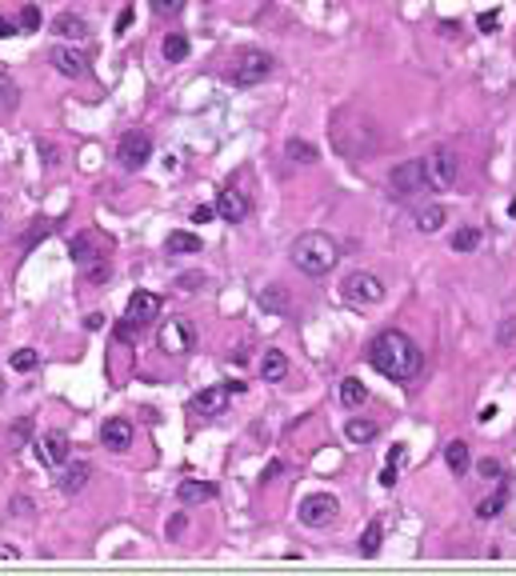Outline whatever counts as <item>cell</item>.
Wrapping results in <instances>:
<instances>
[{
	"mask_svg": "<svg viewBox=\"0 0 516 576\" xmlns=\"http://www.w3.org/2000/svg\"><path fill=\"white\" fill-rule=\"evenodd\" d=\"M100 440H104V448H113V452H124V448H132V424L124 416H113V420H104Z\"/></svg>",
	"mask_w": 516,
	"mask_h": 576,
	"instance_id": "obj_15",
	"label": "cell"
},
{
	"mask_svg": "<svg viewBox=\"0 0 516 576\" xmlns=\"http://www.w3.org/2000/svg\"><path fill=\"white\" fill-rule=\"evenodd\" d=\"M108 256H100V260H92V264H84V276H88V285H104L108 280Z\"/></svg>",
	"mask_w": 516,
	"mask_h": 576,
	"instance_id": "obj_34",
	"label": "cell"
},
{
	"mask_svg": "<svg viewBox=\"0 0 516 576\" xmlns=\"http://www.w3.org/2000/svg\"><path fill=\"white\" fill-rule=\"evenodd\" d=\"M136 328H140V324H132V320L124 317L120 324H116V340H124V344H129V340H136Z\"/></svg>",
	"mask_w": 516,
	"mask_h": 576,
	"instance_id": "obj_39",
	"label": "cell"
},
{
	"mask_svg": "<svg viewBox=\"0 0 516 576\" xmlns=\"http://www.w3.org/2000/svg\"><path fill=\"white\" fill-rule=\"evenodd\" d=\"M452 248H456V253H476V248H481V228H472V224H468V228H456V232H452Z\"/></svg>",
	"mask_w": 516,
	"mask_h": 576,
	"instance_id": "obj_30",
	"label": "cell"
},
{
	"mask_svg": "<svg viewBox=\"0 0 516 576\" xmlns=\"http://www.w3.org/2000/svg\"><path fill=\"white\" fill-rule=\"evenodd\" d=\"M212 496H216V484H209V480H180L177 484L180 504H204V500H212Z\"/></svg>",
	"mask_w": 516,
	"mask_h": 576,
	"instance_id": "obj_18",
	"label": "cell"
},
{
	"mask_svg": "<svg viewBox=\"0 0 516 576\" xmlns=\"http://www.w3.org/2000/svg\"><path fill=\"white\" fill-rule=\"evenodd\" d=\"M156 340H161L164 352H193L196 344V333L188 320H164L161 333H156Z\"/></svg>",
	"mask_w": 516,
	"mask_h": 576,
	"instance_id": "obj_10",
	"label": "cell"
},
{
	"mask_svg": "<svg viewBox=\"0 0 516 576\" xmlns=\"http://www.w3.org/2000/svg\"><path fill=\"white\" fill-rule=\"evenodd\" d=\"M212 216H216V208H209V205H200V208L193 212V221H196V224H209Z\"/></svg>",
	"mask_w": 516,
	"mask_h": 576,
	"instance_id": "obj_45",
	"label": "cell"
},
{
	"mask_svg": "<svg viewBox=\"0 0 516 576\" xmlns=\"http://www.w3.org/2000/svg\"><path fill=\"white\" fill-rule=\"evenodd\" d=\"M380 484H385V488H392V484H396V464H388L385 472H380Z\"/></svg>",
	"mask_w": 516,
	"mask_h": 576,
	"instance_id": "obj_47",
	"label": "cell"
},
{
	"mask_svg": "<svg viewBox=\"0 0 516 576\" xmlns=\"http://www.w3.org/2000/svg\"><path fill=\"white\" fill-rule=\"evenodd\" d=\"M337 512H340V504H337V496H332V493H312V496L300 500V525L328 528L332 520H337Z\"/></svg>",
	"mask_w": 516,
	"mask_h": 576,
	"instance_id": "obj_9",
	"label": "cell"
},
{
	"mask_svg": "<svg viewBox=\"0 0 516 576\" xmlns=\"http://www.w3.org/2000/svg\"><path fill=\"white\" fill-rule=\"evenodd\" d=\"M184 525H188V520H184V512H177V516H172V520H168V536H172V541H177L180 532H184Z\"/></svg>",
	"mask_w": 516,
	"mask_h": 576,
	"instance_id": "obj_43",
	"label": "cell"
},
{
	"mask_svg": "<svg viewBox=\"0 0 516 576\" xmlns=\"http://www.w3.org/2000/svg\"><path fill=\"white\" fill-rule=\"evenodd\" d=\"M273 68H276V61L268 56V52L244 48V52H236V61H232V68H228V80H232L236 88H252V84L273 77Z\"/></svg>",
	"mask_w": 516,
	"mask_h": 576,
	"instance_id": "obj_4",
	"label": "cell"
},
{
	"mask_svg": "<svg viewBox=\"0 0 516 576\" xmlns=\"http://www.w3.org/2000/svg\"><path fill=\"white\" fill-rule=\"evenodd\" d=\"M369 365L376 368L380 376L404 384V381H412V376L420 372L424 356H420V349H417L412 336H404L401 328H385V333L369 344Z\"/></svg>",
	"mask_w": 516,
	"mask_h": 576,
	"instance_id": "obj_1",
	"label": "cell"
},
{
	"mask_svg": "<svg viewBox=\"0 0 516 576\" xmlns=\"http://www.w3.org/2000/svg\"><path fill=\"white\" fill-rule=\"evenodd\" d=\"M20 29L24 32L40 29V8H36V4H24V8H20Z\"/></svg>",
	"mask_w": 516,
	"mask_h": 576,
	"instance_id": "obj_38",
	"label": "cell"
},
{
	"mask_svg": "<svg viewBox=\"0 0 516 576\" xmlns=\"http://www.w3.org/2000/svg\"><path fill=\"white\" fill-rule=\"evenodd\" d=\"M52 64H56L61 77H84V72H88V56L76 52V48H68V45L52 48Z\"/></svg>",
	"mask_w": 516,
	"mask_h": 576,
	"instance_id": "obj_16",
	"label": "cell"
},
{
	"mask_svg": "<svg viewBox=\"0 0 516 576\" xmlns=\"http://www.w3.org/2000/svg\"><path fill=\"white\" fill-rule=\"evenodd\" d=\"M161 52H164V61H168V64H180L184 56H188V36H184V32H168L164 45H161Z\"/></svg>",
	"mask_w": 516,
	"mask_h": 576,
	"instance_id": "obj_26",
	"label": "cell"
},
{
	"mask_svg": "<svg viewBox=\"0 0 516 576\" xmlns=\"http://www.w3.org/2000/svg\"><path fill=\"white\" fill-rule=\"evenodd\" d=\"M328 136H332V148H337L340 157L348 160H360L369 157L372 148L380 144V132H376V125H372L369 116L360 109H340L337 116H332V128H328Z\"/></svg>",
	"mask_w": 516,
	"mask_h": 576,
	"instance_id": "obj_2",
	"label": "cell"
},
{
	"mask_svg": "<svg viewBox=\"0 0 516 576\" xmlns=\"http://www.w3.org/2000/svg\"><path fill=\"white\" fill-rule=\"evenodd\" d=\"M17 109V84H13V77L8 72H0V112Z\"/></svg>",
	"mask_w": 516,
	"mask_h": 576,
	"instance_id": "obj_33",
	"label": "cell"
},
{
	"mask_svg": "<svg viewBox=\"0 0 516 576\" xmlns=\"http://www.w3.org/2000/svg\"><path fill=\"white\" fill-rule=\"evenodd\" d=\"M497 20H500V8H488V13H481L476 29H481V32H492V29H497Z\"/></svg>",
	"mask_w": 516,
	"mask_h": 576,
	"instance_id": "obj_41",
	"label": "cell"
},
{
	"mask_svg": "<svg viewBox=\"0 0 516 576\" xmlns=\"http://www.w3.org/2000/svg\"><path fill=\"white\" fill-rule=\"evenodd\" d=\"M476 472H481V477H488V480H497L500 477V464L497 461H481V464H476Z\"/></svg>",
	"mask_w": 516,
	"mask_h": 576,
	"instance_id": "obj_42",
	"label": "cell"
},
{
	"mask_svg": "<svg viewBox=\"0 0 516 576\" xmlns=\"http://www.w3.org/2000/svg\"><path fill=\"white\" fill-rule=\"evenodd\" d=\"M260 376H264L268 384L284 381V376H289V356H284L280 349H268L264 356H260Z\"/></svg>",
	"mask_w": 516,
	"mask_h": 576,
	"instance_id": "obj_20",
	"label": "cell"
},
{
	"mask_svg": "<svg viewBox=\"0 0 516 576\" xmlns=\"http://www.w3.org/2000/svg\"><path fill=\"white\" fill-rule=\"evenodd\" d=\"M13 32H17V24H13L8 16H0V40H4V36H13Z\"/></svg>",
	"mask_w": 516,
	"mask_h": 576,
	"instance_id": "obj_50",
	"label": "cell"
},
{
	"mask_svg": "<svg viewBox=\"0 0 516 576\" xmlns=\"http://www.w3.org/2000/svg\"><path fill=\"white\" fill-rule=\"evenodd\" d=\"M200 248H204V240L196 232H172L168 237V253H200Z\"/></svg>",
	"mask_w": 516,
	"mask_h": 576,
	"instance_id": "obj_32",
	"label": "cell"
},
{
	"mask_svg": "<svg viewBox=\"0 0 516 576\" xmlns=\"http://www.w3.org/2000/svg\"><path fill=\"white\" fill-rule=\"evenodd\" d=\"M188 408H193L196 416H220L228 408V388L212 384V388H204V392H196V397L188 400Z\"/></svg>",
	"mask_w": 516,
	"mask_h": 576,
	"instance_id": "obj_14",
	"label": "cell"
},
{
	"mask_svg": "<svg viewBox=\"0 0 516 576\" xmlns=\"http://www.w3.org/2000/svg\"><path fill=\"white\" fill-rule=\"evenodd\" d=\"M40 237H49V224H36L33 232L24 237V248H33V244H36V240H40Z\"/></svg>",
	"mask_w": 516,
	"mask_h": 576,
	"instance_id": "obj_44",
	"label": "cell"
},
{
	"mask_svg": "<svg viewBox=\"0 0 516 576\" xmlns=\"http://www.w3.org/2000/svg\"><path fill=\"white\" fill-rule=\"evenodd\" d=\"M52 32H56L61 40H84V36H88V24H84V16H76V13H61L56 20H52Z\"/></svg>",
	"mask_w": 516,
	"mask_h": 576,
	"instance_id": "obj_19",
	"label": "cell"
},
{
	"mask_svg": "<svg viewBox=\"0 0 516 576\" xmlns=\"http://www.w3.org/2000/svg\"><path fill=\"white\" fill-rule=\"evenodd\" d=\"M129 24H132V8H124V13L116 16V32H124Z\"/></svg>",
	"mask_w": 516,
	"mask_h": 576,
	"instance_id": "obj_49",
	"label": "cell"
},
{
	"mask_svg": "<svg viewBox=\"0 0 516 576\" xmlns=\"http://www.w3.org/2000/svg\"><path fill=\"white\" fill-rule=\"evenodd\" d=\"M292 264L305 272V276H328V272L337 269L340 260V248L337 240L328 237V232H300V237L292 240Z\"/></svg>",
	"mask_w": 516,
	"mask_h": 576,
	"instance_id": "obj_3",
	"label": "cell"
},
{
	"mask_svg": "<svg viewBox=\"0 0 516 576\" xmlns=\"http://www.w3.org/2000/svg\"><path fill=\"white\" fill-rule=\"evenodd\" d=\"M508 212H513V216H516V200H513V208H508Z\"/></svg>",
	"mask_w": 516,
	"mask_h": 576,
	"instance_id": "obj_53",
	"label": "cell"
},
{
	"mask_svg": "<svg viewBox=\"0 0 516 576\" xmlns=\"http://www.w3.org/2000/svg\"><path fill=\"white\" fill-rule=\"evenodd\" d=\"M84 324H88V328H92V333H97V328H104V317H100V312H92V317L84 320Z\"/></svg>",
	"mask_w": 516,
	"mask_h": 576,
	"instance_id": "obj_51",
	"label": "cell"
},
{
	"mask_svg": "<svg viewBox=\"0 0 516 576\" xmlns=\"http://www.w3.org/2000/svg\"><path fill=\"white\" fill-rule=\"evenodd\" d=\"M248 196H244L241 189H225L220 196H216V216L220 221H228V224H241L244 216H248Z\"/></svg>",
	"mask_w": 516,
	"mask_h": 576,
	"instance_id": "obj_12",
	"label": "cell"
},
{
	"mask_svg": "<svg viewBox=\"0 0 516 576\" xmlns=\"http://www.w3.org/2000/svg\"><path fill=\"white\" fill-rule=\"evenodd\" d=\"M444 461H449V472H452V477H465L468 464H472V456H468V445H465V440H452V445L444 448Z\"/></svg>",
	"mask_w": 516,
	"mask_h": 576,
	"instance_id": "obj_24",
	"label": "cell"
},
{
	"mask_svg": "<svg viewBox=\"0 0 516 576\" xmlns=\"http://www.w3.org/2000/svg\"><path fill=\"white\" fill-rule=\"evenodd\" d=\"M388 189L396 200H417L420 192H428V176H424V160H404L388 173Z\"/></svg>",
	"mask_w": 516,
	"mask_h": 576,
	"instance_id": "obj_6",
	"label": "cell"
},
{
	"mask_svg": "<svg viewBox=\"0 0 516 576\" xmlns=\"http://www.w3.org/2000/svg\"><path fill=\"white\" fill-rule=\"evenodd\" d=\"M88 477H92V468L84 461H76V464H68L65 468V477H61V493L65 496H76V493H84V484H88Z\"/></svg>",
	"mask_w": 516,
	"mask_h": 576,
	"instance_id": "obj_21",
	"label": "cell"
},
{
	"mask_svg": "<svg viewBox=\"0 0 516 576\" xmlns=\"http://www.w3.org/2000/svg\"><path fill=\"white\" fill-rule=\"evenodd\" d=\"M188 0H152V13L156 16H180Z\"/></svg>",
	"mask_w": 516,
	"mask_h": 576,
	"instance_id": "obj_37",
	"label": "cell"
},
{
	"mask_svg": "<svg viewBox=\"0 0 516 576\" xmlns=\"http://www.w3.org/2000/svg\"><path fill=\"white\" fill-rule=\"evenodd\" d=\"M156 312H161V296L140 288V292H132V296H129V312H124V317H129L132 324H140V328H145L148 320H156Z\"/></svg>",
	"mask_w": 516,
	"mask_h": 576,
	"instance_id": "obj_13",
	"label": "cell"
},
{
	"mask_svg": "<svg viewBox=\"0 0 516 576\" xmlns=\"http://www.w3.org/2000/svg\"><path fill=\"white\" fill-rule=\"evenodd\" d=\"M504 504H508V493L500 488V493L484 496L481 504H476V516H481V520H492V516H500V512H504Z\"/></svg>",
	"mask_w": 516,
	"mask_h": 576,
	"instance_id": "obj_31",
	"label": "cell"
},
{
	"mask_svg": "<svg viewBox=\"0 0 516 576\" xmlns=\"http://www.w3.org/2000/svg\"><path fill=\"white\" fill-rule=\"evenodd\" d=\"M364 400H369V388L356 381V376H344V381H340V404H344V408H360Z\"/></svg>",
	"mask_w": 516,
	"mask_h": 576,
	"instance_id": "obj_25",
	"label": "cell"
},
{
	"mask_svg": "<svg viewBox=\"0 0 516 576\" xmlns=\"http://www.w3.org/2000/svg\"><path fill=\"white\" fill-rule=\"evenodd\" d=\"M29 436H33V416H20L17 429H13V440L20 445V440H29Z\"/></svg>",
	"mask_w": 516,
	"mask_h": 576,
	"instance_id": "obj_40",
	"label": "cell"
},
{
	"mask_svg": "<svg viewBox=\"0 0 516 576\" xmlns=\"http://www.w3.org/2000/svg\"><path fill=\"white\" fill-rule=\"evenodd\" d=\"M116 160H120L129 173L145 168L148 160H152V136H148V132H140V128L124 132V136H120V144H116Z\"/></svg>",
	"mask_w": 516,
	"mask_h": 576,
	"instance_id": "obj_8",
	"label": "cell"
},
{
	"mask_svg": "<svg viewBox=\"0 0 516 576\" xmlns=\"http://www.w3.org/2000/svg\"><path fill=\"white\" fill-rule=\"evenodd\" d=\"M284 157L292 160V164H316V144L300 141V136H292L289 144H284Z\"/></svg>",
	"mask_w": 516,
	"mask_h": 576,
	"instance_id": "obj_27",
	"label": "cell"
},
{
	"mask_svg": "<svg viewBox=\"0 0 516 576\" xmlns=\"http://www.w3.org/2000/svg\"><path fill=\"white\" fill-rule=\"evenodd\" d=\"M376 420H364V416H353L348 424H344V436L353 440V445H369V440H376Z\"/></svg>",
	"mask_w": 516,
	"mask_h": 576,
	"instance_id": "obj_23",
	"label": "cell"
},
{
	"mask_svg": "<svg viewBox=\"0 0 516 576\" xmlns=\"http://www.w3.org/2000/svg\"><path fill=\"white\" fill-rule=\"evenodd\" d=\"M401 461H404V445H392V448H388V464L401 468Z\"/></svg>",
	"mask_w": 516,
	"mask_h": 576,
	"instance_id": "obj_48",
	"label": "cell"
},
{
	"mask_svg": "<svg viewBox=\"0 0 516 576\" xmlns=\"http://www.w3.org/2000/svg\"><path fill=\"white\" fill-rule=\"evenodd\" d=\"M380 541H385V528H380V520H372V525L360 532V557H376V552H380Z\"/></svg>",
	"mask_w": 516,
	"mask_h": 576,
	"instance_id": "obj_29",
	"label": "cell"
},
{
	"mask_svg": "<svg viewBox=\"0 0 516 576\" xmlns=\"http://www.w3.org/2000/svg\"><path fill=\"white\" fill-rule=\"evenodd\" d=\"M36 365H40L36 349H20V352H13V368H17V372H33Z\"/></svg>",
	"mask_w": 516,
	"mask_h": 576,
	"instance_id": "obj_35",
	"label": "cell"
},
{
	"mask_svg": "<svg viewBox=\"0 0 516 576\" xmlns=\"http://www.w3.org/2000/svg\"><path fill=\"white\" fill-rule=\"evenodd\" d=\"M0 397H4V381H0Z\"/></svg>",
	"mask_w": 516,
	"mask_h": 576,
	"instance_id": "obj_54",
	"label": "cell"
},
{
	"mask_svg": "<svg viewBox=\"0 0 516 576\" xmlns=\"http://www.w3.org/2000/svg\"><path fill=\"white\" fill-rule=\"evenodd\" d=\"M444 221H449V212H444L440 205H424L417 212V232H428V237H433V232L444 228Z\"/></svg>",
	"mask_w": 516,
	"mask_h": 576,
	"instance_id": "obj_22",
	"label": "cell"
},
{
	"mask_svg": "<svg viewBox=\"0 0 516 576\" xmlns=\"http://www.w3.org/2000/svg\"><path fill=\"white\" fill-rule=\"evenodd\" d=\"M260 304H264L268 312H280V317H284V312H289V308H292L289 292H284V288H280V285H268V288H264V292H260Z\"/></svg>",
	"mask_w": 516,
	"mask_h": 576,
	"instance_id": "obj_28",
	"label": "cell"
},
{
	"mask_svg": "<svg viewBox=\"0 0 516 576\" xmlns=\"http://www.w3.org/2000/svg\"><path fill=\"white\" fill-rule=\"evenodd\" d=\"M68 256H72V260H76V264H92V260H100V240L92 237V232H81V237H72V244H68Z\"/></svg>",
	"mask_w": 516,
	"mask_h": 576,
	"instance_id": "obj_17",
	"label": "cell"
},
{
	"mask_svg": "<svg viewBox=\"0 0 516 576\" xmlns=\"http://www.w3.org/2000/svg\"><path fill=\"white\" fill-rule=\"evenodd\" d=\"M424 176H428V189L433 192H449L460 180V157L452 148H433L424 157Z\"/></svg>",
	"mask_w": 516,
	"mask_h": 576,
	"instance_id": "obj_5",
	"label": "cell"
},
{
	"mask_svg": "<svg viewBox=\"0 0 516 576\" xmlns=\"http://www.w3.org/2000/svg\"><path fill=\"white\" fill-rule=\"evenodd\" d=\"M276 472H284V464H280V461H273V464H268V468H264V480H273Z\"/></svg>",
	"mask_w": 516,
	"mask_h": 576,
	"instance_id": "obj_52",
	"label": "cell"
},
{
	"mask_svg": "<svg viewBox=\"0 0 516 576\" xmlns=\"http://www.w3.org/2000/svg\"><path fill=\"white\" fill-rule=\"evenodd\" d=\"M13 509H17L20 516H29V512H33V500H29V496H17V500H13Z\"/></svg>",
	"mask_w": 516,
	"mask_h": 576,
	"instance_id": "obj_46",
	"label": "cell"
},
{
	"mask_svg": "<svg viewBox=\"0 0 516 576\" xmlns=\"http://www.w3.org/2000/svg\"><path fill=\"white\" fill-rule=\"evenodd\" d=\"M204 280H209L204 272H180V276H177V288H180V292H196V288L204 285Z\"/></svg>",
	"mask_w": 516,
	"mask_h": 576,
	"instance_id": "obj_36",
	"label": "cell"
},
{
	"mask_svg": "<svg viewBox=\"0 0 516 576\" xmlns=\"http://www.w3.org/2000/svg\"><path fill=\"white\" fill-rule=\"evenodd\" d=\"M340 296L356 308H364V304H380L385 301V280L376 276V272H348L344 276V285H340Z\"/></svg>",
	"mask_w": 516,
	"mask_h": 576,
	"instance_id": "obj_7",
	"label": "cell"
},
{
	"mask_svg": "<svg viewBox=\"0 0 516 576\" xmlns=\"http://www.w3.org/2000/svg\"><path fill=\"white\" fill-rule=\"evenodd\" d=\"M68 436L65 432H45L40 440H36V461L45 464V468H61V464H68Z\"/></svg>",
	"mask_w": 516,
	"mask_h": 576,
	"instance_id": "obj_11",
	"label": "cell"
}]
</instances>
